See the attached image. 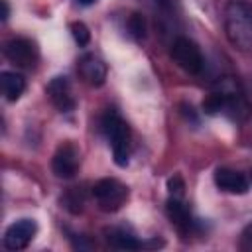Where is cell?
<instances>
[{
	"label": "cell",
	"mask_w": 252,
	"mask_h": 252,
	"mask_svg": "<svg viewBox=\"0 0 252 252\" xmlns=\"http://www.w3.org/2000/svg\"><path fill=\"white\" fill-rule=\"evenodd\" d=\"M224 33L238 51L252 49V6L242 0H232L224 8Z\"/></svg>",
	"instance_id": "obj_1"
},
{
	"label": "cell",
	"mask_w": 252,
	"mask_h": 252,
	"mask_svg": "<svg viewBox=\"0 0 252 252\" xmlns=\"http://www.w3.org/2000/svg\"><path fill=\"white\" fill-rule=\"evenodd\" d=\"M102 130L112 146V156L116 165L124 167L128 163V156H130V130L128 124L122 120V116L114 110H108L102 116Z\"/></svg>",
	"instance_id": "obj_2"
},
{
	"label": "cell",
	"mask_w": 252,
	"mask_h": 252,
	"mask_svg": "<svg viewBox=\"0 0 252 252\" xmlns=\"http://www.w3.org/2000/svg\"><path fill=\"white\" fill-rule=\"evenodd\" d=\"M93 197L96 201V205L102 209V211H118L126 199H128V189L124 183H120L118 179H112V177H104V179H98L94 185H93Z\"/></svg>",
	"instance_id": "obj_3"
},
{
	"label": "cell",
	"mask_w": 252,
	"mask_h": 252,
	"mask_svg": "<svg viewBox=\"0 0 252 252\" xmlns=\"http://www.w3.org/2000/svg\"><path fill=\"white\" fill-rule=\"evenodd\" d=\"M171 59L189 75H199L203 71V55L201 49L187 37H177L171 45Z\"/></svg>",
	"instance_id": "obj_4"
},
{
	"label": "cell",
	"mask_w": 252,
	"mask_h": 252,
	"mask_svg": "<svg viewBox=\"0 0 252 252\" xmlns=\"http://www.w3.org/2000/svg\"><path fill=\"white\" fill-rule=\"evenodd\" d=\"M37 232V224L32 219H20L12 222L4 232V246L8 250H24Z\"/></svg>",
	"instance_id": "obj_5"
},
{
	"label": "cell",
	"mask_w": 252,
	"mask_h": 252,
	"mask_svg": "<svg viewBox=\"0 0 252 252\" xmlns=\"http://www.w3.org/2000/svg\"><path fill=\"white\" fill-rule=\"evenodd\" d=\"M51 169L57 177L69 179L77 173L79 169V150L73 144H63L57 148L51 159Z\"/></svg>",
	"instance_id": "obj_6"
},
{
	"label": "cell",
	"mask_w": 252,
	"mask_h": 252,
	"mask_svg": "<svg viewBox=\"0 0 252 252\" xmlns=\"http://www.w3.org/2000/svg\"><path fill=\"white\" fill-rule=\"evenodd\" d=\"M4 55L18 67H32L37 59L35 45L26 37H14L4 45Z\"/></svg>",
	"instance_id": "obj_7"
},
{
	"label": "cell",
	"mask_w": 252,
	"mask_h": 252,
	"mask_svg": "<svg viewBox=\"0 0 252 252\" xmlns=\"http://www.w3.org/2000/svg\"><path fill=\"white\" fill-rule=\"evenodd\" d=\"M77 71L81 75V79L85 83H89L91 87H100L106 79V65L100 57L93 55V53H87L79 59L77 63Z\"/></svg>",
	"instance_id": "obj_8"
},
{
	"label": "cell",
	"mask_w": 252,
	"mask_h": 252,
	"mask_svg": "<svg viewBox=\"0 0 252 252\" xmlns=\"http://www.w3.org/2000/svg\"><path fill=\"white\" fill-rule=\"evenodd\" d=\"M47 94L57 110H61V112L73 110L75 98H73V91H71L67 77H53L51 83L47 85Z\"/></svg>",
	"instance_id": "obj_9"
},
{
	"label": "cell",
	"mask_w": 252,
	"mask_h": 252,
	"mask_svg": "<svg viewBox=\"0 0 252 252\" xmlns=\"http://www.w3.org/2000/svg\"><path fill=\"white\" fill-rule=\"evenodd\" d=\"M215 185L224 191V193H232V195H242L248 191V181L242 173L228 169V167H219L215 171Z\"/></svg>",
	"instance_id": "obj_10"
},
{
	"label": "cell",
	"mask_w": 252,
	"mask_h": 252,
	"mask_svg": "<svg viewBox=\"0 0 252 252\" xmlns=\"http://www.w3.org/2000/svg\"><path fill=\"white\" fill-rule=\"evenodd\" d=\"M0 87H2V94L6 100L14 102L22 96V93L26 91V79L20 73L14 71H4L0 75Z\"/></svg>",
	"instance_id": "obj_11"
},
{
	"label": "cell",
	"mask_w": 252,
	"mask_h": 252,
	"mask_svg": "<svg viewBox=\"0 0 252 252\" xmlns=\"http://www.w3.org/2000/svg\"><path fill=\"white\" fill-rule=\"evenodd\" d=\"M167 217L171 219V222L179 230H187L189 224H191L189 209L183 205V201L179 197H169V201H167Z\"/></svg>",
	"instance_id": "obj_12"
},
{
	"label": "cell",
	"mask_w": 252,
	"mask_h": 252,
	"mask_svg": "<svg viewBox=\"0 0 252 252\" xmlns=\"http://www.w3.org/2000/svg\"><path fill=\"white\" fill-rule=\"evenodd\" d=\"M106 240H108L110 246L120 248V250H136V248H140V242L132 234H128L126 230H122V228H110V230H106Z\"/></svg>",
	"instance_id": "obj_13"
},
{
	"label": "cell",
	"mask_w": 252,
	"mask_h": 252,
	"mask_svg": "<svg viewBox=\"0 0 252 252\" xmlns=\"http://www.w3.org/2000/svg\"><path fill=\"white\" fill-rule=\"evenodd\" d=\"M128 30L130 33L136 37V39H142L144 33H146V24H144V18L140 14H132L130 20H128Z\"/></svg>",
	"instance_id": "obj_14"
},
{
	"label": "cell",
	"mask_w": 252,
	"mask_h": 252,
	"mask_svg": "<svg viewBox=\"0 0 252 252\" xmlns=\"http://www.w3.org/2000/svg\"><path fill=\"white\" fill-rule=\"evenodd\" d=\"M71 33H73V37H75V41H77L79 45H87V43H89L91 33H89V30H87L85 24H81V22L71 24Z\"/></svg>",
	"instance_id": "obj_15"
},
{
	"label": "cell",
	"mask_w": 252,
	"mask_h": 252,
	"mask_svg": "<svg viewBox=\"0 0 252 252\" xmlns=\"http://www.w3.org/2000/svg\"><path fill=\"white\" fill-rule=\"evenodd\" d=\"M240 248L242 250H250L252 252V224H248L240 236Z\"/></svg>",
	"instance_id": "obj_16"
},
{
	"label": "cell",
	"mask_w": 252,
	"mask_h": 252,
	"mask_svg": "<svg viewBox=\"0 0 252 252\" xmlns=\"http://www.w3.org/2000/svg\"><path fill=\"white\" fill-rule=\"evenodd\" d=\"M167 185H169V193H171V197H181V195H183V183H181L179 177L169 179Z\"/></svg>",
	"instance_id": "obj_17"
},
{
	"label": "cell",
	"mask_w": 252,
	"mask_h": 252,
	"mask_svg": "<svg viewBox=\"0 0 252 252\" xmlns=\"http://www.w3.org/2000/svg\"><path fill=\"white\" fill-rule=\"evenodd\" d=\"M6 18H8V2L2 0V20H6Z\"/></svg>",
	"instance_id": "obj_18"
},
{
	"label": "cell",
	"mask_w": 252,
	"mask_h": 252,
	"mask_svg": "<svg viewBox=\"0 0 252 252\" xmlns=\"http://www.w3.org/2000/svg\"><path fill=\"white\" fill-rule=\"evenodd\" d=\"M163 10H169V0H156Z\"/></svg>",
	"instance_id": "obj_19"
},
{
	"label": "cell",
	"mask_w": 252,
	"mask_h": 252,
	"mask_svg": "<svg viewBox=\"0 0 252 252\" xmlns=\"http://www.w3.org/2000/svg\"><path fill=\"white\" fill-rule=\"evenodd\" d=\"M81 6H89V4H93V2H96V0H77Z\"/></svg>",
	"instance_id": "obj_20"
}]
</instances>
